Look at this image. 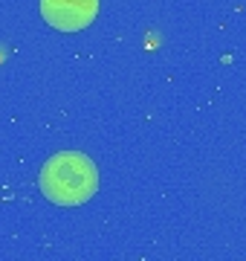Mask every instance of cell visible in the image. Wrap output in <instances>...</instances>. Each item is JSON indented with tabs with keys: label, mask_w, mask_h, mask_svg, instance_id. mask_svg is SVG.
<instances>
[{
	"label": "cell",
	"mask_w": 246,
	"mask_h": 261,
	"mask_svg": "<svg viewBox=\"0 0 246 261\" xmlns=\"http://www.w3.org/2000/svg\"><path fill=\"white\" fill-rule=\"evenodd\" d=\"M38 186L47 200L58 206H81L99 189V171L81 151H58L44 163Z\"/></svg>",
	"instance_id": "6da1fadb"
},
{
	"label": "cell",
	"mask_w": 246,
	"mask_h": 261,
	"mask_svg": "<svg viewBox=\"0 0 246 261\" xmlns=\"http://www.w3.org/2000/svg\"><path fill=\"white\" fill-rule=\"evenodd\" d=\"M99 15V0H41V18L58 32H78Z\"/></svg>",
	"instance_id": "7a4b0ae2"
}]
</instances>
